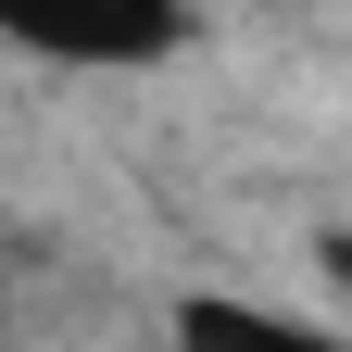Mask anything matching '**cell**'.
Segmentation results:
<instances>
[{"instance_id": "obj_1", "label": "cell", "mask_w": 352, "mask_h": 352, "mask_svg": "<svg viewBox=\"0 0 352 352\" xmlns=\"http://www.w3.org/2000/svg\"><path fill=\"white\" fill-rule=\"evenodd\" d=\"M0 38L51 63H151L176 38V0H0Z\"/></svg>"}, {"instance_id": "obj_2", "label": "cell", "mask_w": 352, "mask_h": 352, "mask_svg": "<svg viewBox=\"0 0 352 352\" xmlns=\"http://www.w3.org/2000/svg\"><path fill=\"white\" fill-rule=\"evenodd\" d=\"M176 352H340V340L302 327V315H264V302L201 289V302H176Z\"/></svg>"}, {"instance_id": "obj_3", "label": "cell", "mask_w": 352, "mask_h": 352, "mask_svg": "<svg viewBox=\"0 0 352 352\" xmlns=\"http://www.w3.org/2000/svg\"><path fill=\"white\" fill-rule=\"evenodd\" d=\"M327 264H340V277H352V239H327Z\"/></svg>"}]
</instances>
